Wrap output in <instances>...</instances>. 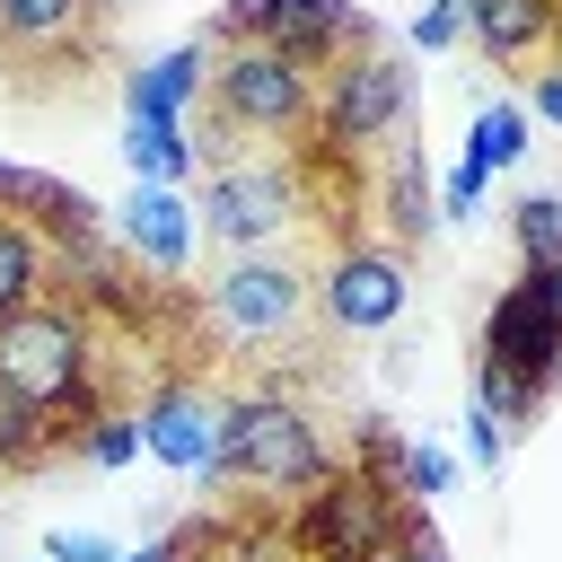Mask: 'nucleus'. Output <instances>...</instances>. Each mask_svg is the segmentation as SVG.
I'll return each mask as SVG.
<instances>
[{"label":"nucleus","mask_w":562,"mask_h":562,"mask_svg":"<svg viewBox=\"0 0 562 562\" xmlns=\"http://www.w3.org/2000/svg\"><path fill=\"white\" fill-rule=\"evenodd\" d=\"M105 228H114V246L140 263V272H158V281H176L184 263H193V202L176 193V184H132L114 211H105Z\"/></svg>","instance_id":"obj_12"},{"label":"nucleus","mask_w":562,"mask_h":562,"mask_svg":"<svg viewBox=\"0 0 562 562\" xmlns=\"http://www.w3.org/2000/svg\"><path fill=\"white\" fill-rule=\"evenodd\" d=\"M202 536H211V527H176V536H158V544H140V553H123V562H184Z\"/></svg>","instance_id":"obj_33"},{"label":"nucleus","mask_w":562,"mask_h":562,"mask_svg":"<svg viewBox=\"0 0 562 562\" xmlns=\"http://www.w3.org/2000/svg\"><path fill=\"white\" fill-rule=\"evenodd\" d=\"M509 246H518V263H562V193H518Z\"/></svg>","instance_id":"obj_22"},{"label":"nucleus","mask_w":562,"mask_h":562,"mask_svg":"<svg viewBox=\"0 0 562 562\" xmlns=\"http://www.w3.org/2000/svg\"><path fill=\"white\" fill-rule=\"evenodd\" d=\"M9 211H18L44 246L105 237V202H97L88 184H70V176H35V167H18V176H9Z\"/></svg>","instance_id":"obj_15"},{"label":"nucleus","mask_w":562,"mask_h":562,"mask_svg":"<svg viewBox=\"0 0 562 562\" xmlns=\"http://www.w3.org/2000/svg\"><path fill=\"white\" fill-rule=\"evenodd\" d=\"M9 176H18V167H9V158H0V211H9Z\"/></svg>","instance_id":"obj_34"},{"label":"nucleus","mask_w":562,"mask_h":562,"mask_svg":"<svg viewBox=\"0 0 562 562\" xmlns=\"http://www.w3.org/2000/svg\"><path fill=\"white\" fill-rule=\"evenodd\" d=\"M202 44H272V53H290L299 70L325 79L342 53H369L378 26H369L351 0H228V9L202 26Z\"/></svg>","instance_id":"obj_8"},{"label":"nucleus","mask_w":562,"mask_h":562,"mask_svg":"<svg viewBox=\"0 0 562 562\" xmlns=\"http://www.w3.org/2000/svg\"><path fill=\"white\" fill-rule=\"evenodd\" d=\"M553 70H562V44H553Z\"/></svg>","instance_id":"obj_36"},{"label":"nucleus","mask_w":562,"mask_h":562,"mask_svg":"<svg viewBox=\"0 0 562 562\" xmlns=\"http://www.w3.org/2000/svg\"><path fill=\"white\" fill-rule=\"evenodd\" d=\"M79 457L105 465V474H123V465L140 457V422H132V413H97V422L79 430Z\"/></svg>","instance_id":"obj_26"},{"label":"nucleus","mask_w":562,"mask_h":562,"mask_svg":"<svg viewBox=\"0 0 562 562\" xmlns=\"http://www.w3.org/2000/svg\"><path fill=\"white\" fill-rule=\"evenodd\" d=\"M518 158H527V105L483 97V105H474V132H465V167L492 184V176H509Z\"/></svg>","instance_id":"obj_20"},{"label":"nucleus","mask_w":562,"mask_h":562,"mask_svg":"<svg viewBox=\"0 0 562 562\" xmlns=\"http://www.w3.org/2000/svg\"><path fill=\"white\" fill-rule=\"evenodd\" d=\"M334 465H342V457H334L325 422H316V413H307L290 386L228 395V448H220V483H237V492H255L263 509H281V501L316 492Z\"/></svg>","instance_id":"obj_2"},{"label":"nucleus","mask_w":562,"mask_h":562,"mask_svg":"<svg viewBox=\"0 0 562 562\" xmlns=\"http://www.w3.org/2000/svg\"><path fill=\"white\" fill-rule=\"evenodd\" d=\"M413 114V70L395 53H342L325 79H316V123H307V149L334 158V167H360L378 140H395Z\"/></svg>","instance_id":"obj_6"},{"label":"nucleus","mask_w":562,"mask_h":562,"mask_svg":"<svg viewBox=\"0 0 562 562\" xmlns=\"http://www.w3.org/2000/svg\"><path fill=\"white\" fill-rule=\"evenodd\" d=\"M202 88H211V44L184 35V44H167L158 61L123 70V114H176V123H184Z\"/></svg>","instance_id":"obj_16"},{"label":"nucleus","mask_w":562,"mask_h":562,"mask_svg":"<svg viewBox=\"0 0 562 562\" xmlns=\"http://www.w3.org/2000/svg\"><path fill=\"white\" fill-rule=\"evenodd\" d=\"M184 562H211V536H202V544H193V553H184Z\"/></svg>","instance_id":"obj_35"},{"label":"nucleus","mask_w":562,"mask_h":562,"mask_svg":"<svg viewBox=\"0 0 562 562\" xmlns=\"http://www.w3.org/2000/svg\"><path fill=\"white\" fill-rule=\"evenodd\" d=\"M448 44H465V9H457V0H422V18H413V53H448Z\"/></svg>","instance_id":"obj_27"},{"label":"nucleus","mask_w":562,"mask_h":562,"mask_svg":"<svg viewBox=\"0 0 562 562\" xmlns=\"http://www.w3.org/2000/svg\"><path fill=\"white\" fill-rule=\"evenodd\" d=\"M140 457H158L184 483H220V448H228V395L211 378H158L140 404Z\"/></svg>","instance_id":"obj_9"},{"label":"nucleus","mask_w":562,"mask_h":562,"mask_svg":"<svg viewBox=\"0 0 562 562\" xmlns=\"http://www.w3.org/2000/svg\"><path fill=\"white\" fill-rule=\"evenodd\" d=\"M105 9L114 0H0V53L26 61V70H53V61L88 53Z\"/></svg>","instance_id":"obj_13"},{"label":"nucleus","mask_w":562,"mask_h":562,"mask_svg":"<svg viewBox=\"0 0 562 562\" xmlns=\"http://www.w3.org/2000/svg\"><path fill=\"white\" fill-rule=\"evenodd\" d=\"M527 114H544L553 132H562V70L544 61V70H527Z\"/></svg>","instance_id":"obj_32"},{"label":"nucleus","mask_w":562,"mask_h":562,"mask_svg":"<svg viewBox=\"0 0 562 562\" xmlns=\"http://www.w3.org/2000/svg\"><path fill=\"white\" fill-rule=\"evenodd\" d=\"M0 395L61 413V439H79L105 395H97V316L79 299H35L18 316H0Z\"/></svg>","instance_id":"obj_1"},{"label":"nucleus","mask_w":562,"mask_h":562,"mask_svg":"<svg viewBox=\"0 0 562 562\" xmlns=\"http://www.w3.org/2000/svg\"><path fill=\"white\" fill-rule=\"evenodd\" d=\"M211 562H299L281 518H246V527H211Z\"/></svg>","instance_id":"obj_24"},{"label":"nucleus","mask_w":562,"mask_h":562,"mask_svg":"<svg viewBox=\"0 0 562 562\" xmlns=\"http://www.w3.org/2000/svg\"><path fill=\"white\" fill-rule=\"evenodd\" d=\"M123 167H132V184H176L184 193L202 176V140L176 114H123Z\"/></svg>","instance_id":"obj_18"},{"label":"nucleus","mask_w":562,"mask_h":562,"mask_svg":"<svg viewBox=\"0 0 562 562\" xmlns=\"http://www.w3.org/2000/svg\"><path fill=\"white\" fill-rule=\"evenodd\" d=\"M61 448V413H35L18 395H0V474H26L35 457Z\"/></svg>","instance_id":"obj_21"},{"label":"nucleus","mask_w":562,"mask_h":562,"mask_svg":"<svg viewBox=\"0 0 562 562\" xmlns=\"http://www.w3.org/2000/svg\"><path fill=\"white\" fill-rule=\"evenodd\" d=\"M474 211H483V176L457 158V167H448V184H439V220H474Z\"/></svg>","instance_id":"obj_31"},{"label":"nucleus","mask_w":562,"mask_h":562,"mask_svg":"<svg viewBox=\"0 0 562 562\" xmlns=\"http://www.w3.org/2000/svg\"><path fill=\"white\" fill-rule=\"evenodd\" d=\"M404 307H413V263H404L395 246L342 237V246L316 263V316H325L334 334H386Z\"/></svg>","instance_id":"obj_10"},{"label":"nucleus","mask_w":562,"mask_h":562,"mask_svg":"<svg viewBox=\"0 0 562 562\" xmlns=\"http://www.w3.org/2000/svg\"><path fill=\"white\" fill-rule=\"evenodd\" d=\"M35 299H53V246L18 211H0V316H18Z\"/></svg>","instance_id":"obj_19"},{"label":"nucleus","mask_w":562,"mask_h":562,"mask_svg":"<svg viewBox=\"0 0 562 562\" xmlns=\"http://www.w3.org/2000/svg\"><path fill=\"white\" fill-rule=\"evenodd\" d=\"M457 9H465V44L501 70L562 44V0H457Z\"/></svg>","instance_id":"obj_14"},{"label":"nucleus","mask_w":562,"mask_h":562,"mask_svg":"<svg viewBox=\"0 0 562 562\" xmlns=\"http://www.w3.org/2000/svg\"><path fill=\"white\" fill-rule=\"evenodd\" d=\"M211 123L237 140H307L316 123V70H299L272 44H211Z\"/></svg>","instance_id":"obj_5"},{"label":"nucleus","mask_w":562,"mask_h":562,"mask_svg":"<svg viewBox=\"0 0 562 562\" xmlns=\"http://www.w3.org/2000/svg\"><path fill=\"white\" fill-rule=\"evenodd\" d=\"M378 211H386V246H395V255L430 246V228H439V193H430V158H422L413 140H395V149H386Z\"/></svg>","instance_id":"obj_17"},{"label":"nucleus","mask_w":562,"mask_h":562,"mask_svg":"<svg viewBox=\"0 0 562 562\" xmlns=\"http://www.w3.org/2000/svg\"><path fill=\"white\" fill-rule=\"evenodd\" d=\"M307 316H316V272H307L299 255H281V246L228 255V263L211 272V290H202V334L228 342V351H246V360L299 342Z\"/></svg>","instance_id":"obj_3"},{"label":"nucleus","mask_w":562,"mask_h":562,"mask_svg":"<svg viewBox=\"0 0 562 562\" xmlns=\"http://www.w3.org/2000/svg\"><path fill=\"white\" fill-rule=\"evenodd\" d=\"M378 562H448V544H439V527H430V518L413 509V518H404V536H395V544H386Z\"/></svg>","instance_id":"obj_30"},{"label":"nucleus","mask_w":562,"mask_h":562,"mask_svg":"<svg viewBox=\"0 0 562 562\" xmlns=\"http://www.w3.org/2000/svg\"><path fill=\"white\" fill-rule=\"evenodd\" d=\"M465 457H474V465H492V474H501V457H509V430H501L483 404H465Z\"/></svg>","instance_id":"obj_29"},{"label":"nucleus","mask_w":562,"mask_h":562,"mask_svg":"<svg viewBox=\"0 0 562 562\" xmlns=\"http://www.w3.org/2000/svg\"><path fill=\"white\" fill-rule=\"evenodd\" d=\"M404 518H413V501H404L386 474H369V465H334L316 492L290 501L281 536H290L299 562H378V553L404 536Z\"/></svg>","instance_id":"obj_4"},{"label":"nucleus","mask_w":562,"mask_h":562,"mask_svg":"<svg viewBox=\"0 0 562 562\" xmlns=\"http://www.w3.org/2000/svg\"><path fill=\"white\" fill-rule=\"evenodd\" d=\"M299 211H307V184L290 158H220L193 202V237H211L220 255H263L299 228Z\"/></svg>","instance_id":"obj_7"},{"label":"nucleus","mask_w":562,"mask_h":562,"mask_svg":"<svg viewBox=\"0 0 562 562\" xmlns=\"http://www.w3.org/2000/svg\"><path fill=\"white\" fill-rule=\"evenodd\" d=\"M474 360L501 369V378H518L527 395H553V386H562V316L509 281V290L492 299V316H483V351H474Z\"/></svg>","instance_id":"obj_11"},{"label":"nucleus","mask_w":562,"mask_h":562,"mask_svg":"<svg viewBox=\"0 0 562 562\" xmlns=\"http://www.w3.org/2000/svg\"><path fill=\"white\" fill-rule=\"evenodd\" d=\"M474 404H483V413H492V422H501L509 439H518V430H527V422L544 413V395H527L518 378H501V369H483V360H474Z\"/></svg>","instance_id":"obj_25"},{"label":"nucleus","mask_w":562,"mask_h":562,"mask_svg":"<svg viewBox=\"0 0 562 562\" xmlns=\"http://www.w3.org/2000/svg\"><path fill=\"white\" fill-rule=\"evenodd\" d=\"M44 562H123V544L97 536V527H53L44 536Z\"/></svg>","instance_id":"obj_28"},{"label":"nucleus","mask_w":562,"mask_h":562,"mask_svg":"<svg viewBox=\"0 0 562 562\" xmlns=\"http://www.w3.org/2000/svg\"><path fill=\"white\" fill-rule=\"evenodd\" d=\"M386 483L422 509V501H439V492L457 483V457H448V448H430V439H404V448H395V465H386Z\"/></svg>","instance_id":"obj_23"}]
</instances>
